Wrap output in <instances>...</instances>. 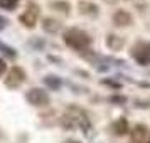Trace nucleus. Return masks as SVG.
Returning a JSON list of instances; mask_svg holds the SVG:
<instances>
[{
    "mask_svg": "<svg viewBox=\"0 0 150 143\" xmlns=\"http://www.w3.org/2000/svg\"><path fill=\"white\" fill-rule=\"evenodd\" d=\"M5 71H7V64H5V61H4V59H0V76L4 74Z\"/></svg>",
    "mask_w": 150,
    "mask_h": 143,
    "instance_id": "2eb2a0df",
    "label": "nucleus"
},
{
    "mask_svg": "<svg viewBox=\"0 0 150 143\" xmlns=\"http://www.w3.org/2000/svg\"><path fill=\"white\" fill-rule=\"evenodd\" d=\"M19 5V0H0V8L4 10H14Z\"/></svg>",
    "mask_w": 150,
    "mask_h": 143,
    "instance_id": "4468645a",
    "label": "nucleus"
},
{
    "mask_svg": "<svg viewBox=\"0 0 150 143\" xmlns=\"http://www.w3.org/2000/svg\"><path fill=\"white\" fill-rule=\"evenodd\" d=\"M78 8L81 14H98V5L91 4V2H79Z\"/></svg>",
    "mask_w": 150,
    "mask_h": 143,
    "instance_id": "9d476101",
    "label": "nucleus"
},
{
    "mask_svg": "<svg viewBox=\"0 0 150 143\" xmlns=\"http://www.w3.org/2000/svg\"><path fill=\"white\" fill-rule=\"evenodd\" d=\"M147 131L149 130L142 126V125H138L133 131V136H132V143H143L145 142V138H147Z\"/></svg>",
    "mask_w": 150,
    "mask_h": 143,
    "instance_id": "6e6552de",
    "label": "nucleus"
},
{
    "mask_svg": "<svg viewBox=\"0 0 150 143\" xmlns=\"http://www.w3.org/2000/svg\"><path fill=\"white\" fill-rule=\"evenodd\" d=\"M25 79H27L25 71L21 66H12V69L8 71L7 77H5V86L7 88H12V89H17L25 82Z\"/></svg>",
    "mask_w": 150,
    "mask_h": 143,
    "instance_id": "20e7f679",
    "label": "nucleus"
},
{
    "mask_svg": "<svg viewBox=\"0 0 150 143\" xmlns=\"http://www.w3.org/2000/svg\"><path fill=\"white\" fill-rule=\"evenodd\" d=\"M42 29H44L46 32H57V30L61 29V24L57 20H54V19L47 17V19L42 20Z\"/></svg>",
    "mask_w": 150,
    "mask_h": 143,
    "instance_id": "1a4fd4ad",
    "label": "nucleus"
},
{
    "mask_svg": "<svg viewBox=\"0 0 150 143\" xmlns=\"http://www.w3.org/2000/svg\"><path fill=\"white\" fill-rule=\"evenodd\" d=\"M39 12H41L39 5H35L34 2H29V5H27V8H25V12L19 15V22H21L24 27L34 29L35 24H37V20H39Z\"/></svg>",
    "mask_w": 150,
    "mask_h": 143,
    "instance_id": "f03ea898",
    "label": "nucleus"
},
{
    "mask_svg": "<svg viewBox=\"0 0 150 143\" xmlns=\"http://www.w3.org/2000/svg\"><path fill=\"white\" fill-rule=\"evenodd\" d=\"M64 143H81V142H78V140H66Z\"/></svg>",
    "mask_w": 150,
    "mask_h": 143,
    "instance_id": "dca6fc26",
    "label": "nucleus"
},
{
    "mask_svg": "<svg viewBox=\"0 0 150 143\" xmlns=\"http://www.w3.org/2000/svg\"><path fill=\"white\" fill-rule=\"evenodd\" d=\"M132 57L135 59L140 66H149L150 64V42H137L132 47Z\"/></svg>",
    "mask_w": 150,
    "mask_h": 143,
    "instance_id": "7ed1b4c3",
    "label": "nucleus"
},
{
    "mask_svg": "<svg viewBox=\"0 0 150 143\" xmlns=\"http://www.w3.org/2000/svg\"><path fill=\"white\" fill-rule=\"evenodd\" d=\"M111 20H113V24H115L116 27H127V25H130L132 24V14L130 12H127V10H123V8H120V10H116L115 14H113V17H111Z\"/></svg>",
    "mask_w": 150,
    "mask_h": 143,
    "instance_id": "423d86ee",
    "label": "nucleus"
},
{
    "mask_svg": "<svg viewBox=\"0 0 150 143\" xmlns=\"http://www.w3.org/2000/svg\"><path fill=\"white\" fill-rule=\"evenodd\" d=\"M46 84H47L49 88H52L54 91L61 88V81H59L57 76H47V77H46Z\"/></svg>",
    "mask_w": 150,
    "mask_h": 143,
    "instance_id": "ddd939ff",
    "label": "nucleus"
},
{
    "mask_svg": "<svg viewBox=\"0 0 150 143\" xmlns=\"http://www.w3.org/2000/svg\"><path fill=\"white\" fill-rule=\"evenodd\" d=\"M106 44H108V47L111 49V51H118V49L123 47V39H120V37H116V35H108V39H106Z\"/></svg>",
    "mask_w": 150,
    "mask_h": 143,
    "instance_id": "9b49d317",
    "label": "nucleus"
},
{
    "mask_svg": "<svg viewBox=\"0 0 150 143\" xmlns=\"http://www.w3.org/2000/svg\"><path fill=\"white\" fill-rule=\"evenodd\" d=\"M62 41L66 46H69L71 49H74V51H86L89 47V44H91V37H89L88 32H84L81 29H68L66 32H64V37H62Z\"/></svg>",
    "mask_w": 150,
    "mask_h": 143,
    "instance_id": "f257e3e1",
    "label": "nucleus"
},
{
    "mask_svg": "<svg viewBox=\"0 0 150 143\" xmlns=\"http://www.w3.org/2000/svg\"><path fill=\"white\" fill-rule=\"evenodd\" d=\"M49 5H51V8L59 10V12H66V14H69V10H71V4L69 2H51Z\"/></svg>",
    "mask_w": 150,
    "mask_h": 143,
    "instance_id": "f8f14e48",
    "label": "nucleus"
},
{
    "mask_svg": "<svg viewBox=\"0 0 150 143\" xmlns=\"http://www.w3.org/2000/svg\"><path fill=\"white\" fill-rule=\"evenodd\" d=\"M25 99H27L29 104H32V106H47L49 104V94L46 89L42 88H32L29 89L27 93H25Z\"/></svg>",
    "mask_w": 150,
    "mask_h": 143,
    "instance_id": "39448f33",
    "label": "nucleus"
},
{
    "mask_svg": "<svg viewBox=\"0 0 150 143\" xmlns=\"http://www.w3.org/2000/svg\"><path fill=\"white\" fill-rule=\"evenodd\" d=\"M111 131H113L115 135H125V133H128V121H127L125 118L116 120V121L111 125Z\"/></svg>",
    "mask_w": 150,
    "mask_h": 143,
    "instance_id": "0eeeda50",
    "label": "nucleus"
}]
</instances>
